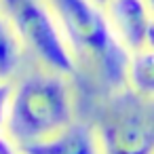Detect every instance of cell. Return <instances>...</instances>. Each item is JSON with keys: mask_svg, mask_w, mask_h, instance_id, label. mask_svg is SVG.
Instances as JSON below:
<instances>
[{"mask_svg": "<svg viewBox=\"0 0 154 154\" xmlns=\"http://www.w3.org/2000/svg\"><path fill=\"white\" fill-rule=\"evenodd\" d=\"M125 87L141 97L154 99V49L152 47H141L129 55Z\"/></svg>", "mask_w": 154, "mask_h": 154, "instance_id": "52a82bcc", "label": "cell"}, {"mask_svg": "<svg viewBox=\"0 0 154 154\" xmlns=\"http://www.w3.org/2000/svg\"><path fill=\"white\" fill-rule=\"evenodd\" d=\"M103 154H154V99L122 87L99 125Z\"/></svg>", "mask_w": 154, "mask_h": 154, "instance_id": "277c9868", "label": "cell"}, {"mask_svg": "<svg viewBox=\"0 0 154 154\" xmlns=\"http://www.w3.org/2000/svg\"><path fill=\"white\" fill-rule=\"evenodd\" d=\"M0 154H23L21 146L7 131H0Z\"/></svg>", "mask_w": 154, "mask_h": 154, "instance_id": "30bf717a", "label": "cell"}, {"mask_svg": "<svg viewBox=\"0 0 154 154\" xmlns=\"http://www.w3.org/2000/svg\"><path fill=\"white\" fill-rule=\"evenodd\" d=\"M11 93H13V85L9 80H0V131H5V125H7Z\"/></svg>", "mask_w": 154, "mask_h": 154, "instance_id": "9c48e42d", "label": "cell"}, {"mask_svg": "<svg viewBox=\"0 0 154 154\" xmlns=\"http://www.w3.org/2000/svg\"><path fill=\"white\" fill-rule=\"evenodd\" d=\"M93 2H95V5H99V7H103V9H106V5H108V2H110V0H93Z\"/></svg>", "mask_w": 154, "mask_h": 154, "instance_id": "7c38bea8", "label": "cell"}, {"mask_svg": "<svg viewBox=\"0 0 154 154\" xmlns=\"http://www.w3.org/2000/svg\"><path fill=\"white\" fill-rule=\"evenodd\" d=\"M21 45L47 68L66 76L78 70V57L49 0H0Z\"/></svg>", "mask_w": 154, "mask_h": 154, "instance_id": "3957f363", "label": "cell"}, {"mask_svg": "<svg viewBox=\"0 0 154 154\" xmlns=\"http://www.w3.org/2000/svg\"><path fill=\"white\" fill-rule=\"evenodd\" d=\"M21 38L15 32L9 17L0 11V80H9L21 61Z\"/></svg>", "mask_w": 154, "mask_h": 154, "instance_id": "ba28073f", "label": "cell"}, {"mask_svg": "<svg viewBox=\"0 0 154 154\" xmlns=\"http://www.w3.org/2000/svg\"><path fill=\"white\" fill-rule=\"evenodd\" d=\"M146 5H148V7H150V11L154 13V0H146Z\"/></svg>", "mask_w": 154, "mask_h": 154, "instance_id": "4fadbf2b", "label": "cell"}, {"mask_svg": "<svg viewBox=\"0 0 154 154\" xmlns=\"http://www.w3.org/2000/svg\"><path fill=\"white\" fill-rule=\"evenodd\" d=\"M106 15L114 36L129 53L146 47L148 30L154 19L146 0H110L106 5Z\"/></svg>", "mask_w": 154, "mask_h": 154, "instance_id": "5b68a950", "label": "cell"}, {"mask_svg": "<svg viewBox=\"0 0 154 154\" xmlns=\"http://www.w3.org/2000/svg\"><path fill=\"white\" fill-rule=\"evenodd\" d=\"M74 120V95L66 74L47 70L21 78L11 93L5 131L28 146L51 137Z\"/></svg>", "mask_w": 154, "mask_h": 154, "instance_id": "6da1fadb", "label": "cell"}, {"mask_svg": "<svg viewBox=\"0 0 154 154\" xmlns=\"http://www.w3.org/2000/svg\"><path fill=\"white\" fill-rule=\"evenodd\" d=\"M146 47H152V49H154V19H152L150 30H148V40H146Z\"/></svg>", "mask_w": 154, "mask_h": 154, "instance_id": "8fae6325", "label": "cell"}, {"mask_svg": "<svg viewBox=\"0 0 154 154\" xmlns=\"http://www.w3.org/2000/svg\"><path fill=\"white\" fill-rule=\"evenodd\" d=\"M23 154H103L99 131L93 125L72 120L47 139L21 146Z\"/></svg>", "mask_w": 154, "mask_h": 154, "instance_id": "8992f818", "label": "cell"}, {"mask_svg": "<svg viewBox=\"0 0 154 154\" xmlns=\"http://www.w3.org/2000/svg\"><path fill=\"white\" fill-rule=\"evenodd\" d=\"M49 2L76 57H87L110 87L122 89L131 53L114 36L106 9L95 5L93 0H49Z\"/></svg>", "mask_w": 154, "mask_h": 154, "instance_id": "7a4b0ae2", "label": "cell"}]
</instances>
